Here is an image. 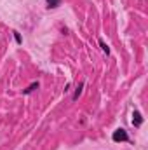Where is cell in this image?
I'll list each match as a JSON object with an SVG mask.
<instances>
[{"label":"cell","instance_id":"obj_3","mask_svg":"<svg viewBox=\"0 0 148 150\" xmlns=\"http://www.w3.org/2000/svg\"><path fill=\"white\" fill-rule=\"evenodd\" d=\"M38 87H40V84H38V82H31V84H30V86L23 91V94H31V92H33L35 89H38Z\"/></svg>","mask_w":148,"mask_h":150},{"label":"cell","instance_id":"obj_5","mask_svg":"<svg viewBox=\"0 0 148 150\" xmlns=\"http://www.w3.org/2000/svg\"><path fill=\"white\" fill-rule=\"evenodd\" d=\"M45 2H47V7L49 9H56V7L61 5V0H45Z\"/></svg>","mask_w":148,"mask_h":150},{"label":"cell","instance_id":"obj_1","mask_svg":"<svg viewBox=\"0 0 148 150\" xmlns=\"http://www.w3.org/2000/svg\"><path fill=\"white\" fill-rule=\"evenodd\" d=\"M112 140L115 141V143H119V141H129V134H127V131L125 129H117V131H113V134H112Z\"/></svg>","mask_w":148,"mask_h":150},{"label":"cell","instance_id":"obj_4","mask_svg":"<svg viewBox=\"0 0 148 150\" xmlns=\"http://www.w3.org/2000/svg\"><path fill=\"white\" fill-rule=\"evenodd\" d=\"M84 86H85L84 82H80V84L77 86V89H75V92H73V101H77V99H78V96L82 94V89H84Z\"/></svg>","mask_w":148,"mask_h":150},{"label":"cell","instance_id":"obj_2","mask_svg":"<svg viewBox=\"0 0 148 150\" xmlns=\"http://www.w3.org/2000/svg\"><path fill=\"white\" fill-rule=\"evenodd\" d=\"M141 124H143V117H141V114L138 110H134V114H132V126L134 127H139Z\"/></svg>","mask_w":148,"mask_h":150},{"label":"cell","instance_id":"obj_6","mask_svg":"<svg viewBox=\"0 0 148 150\" xmlns=\"http://www.w3.org/2000/svg\"><path fill=\"white\" fill-rule=\"evenodd\" d=\"M100 47H101V51H103V53H105L106 56L110 54V47H108V45L105 44V40H103V38H100Z\"/></svg>","mask_w":148,"mask_h":150},{"label":"cell","instance_id":"obj_7","mask_svg":"<svg viewBox=\"0 0 148 150\" xmlns=\"http://www.w3.org/2000/svg\"><path fill=\"white\" fill-rule=\"evenodd\" d=\"M12 33H14V38H16V42H18V44H23V38H21V35H19L18 32H12Z\"/></svg>","mask_w":148,"mask_h":150}]
</instances>
